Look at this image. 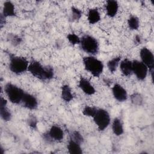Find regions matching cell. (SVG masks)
Instances as JSON below:
<instances>
[{"mask_svg": "<svg viewBox=\"0 0 154 154\" xmlns=\"http://www.w3.org/2000/svg\"><path fill=\"white\" fill-rule=\"evenodd\" d=\"M97 108L94 106H86L82 111V114L87 117H93L94 115L96 113V111L97 110Z\"/></svg>", "mask_w": 154, "mask_h": 154, "instance_id": "obj_25", "label": "cell"}, {"mask_svg": "<svg viewBox=\"0 0 154 154\" xmlns=\"http://www.w3.org/2000/svg\"><path fill=\"white\" fill-rule=\"evenodd\" d=\"M72 10V20H78L82 16V11L75 7L71 8Z\"/></svg>", "mask_w": 154, "mask_h": 154, "instance_id": "obj_27", "label": "cell"}, {"mask_svg": "<svg viewBox=\"0 0 154 154\" xmlns=\"http://www.w3.org/2000/svg\"><path fill=\"white\" fill-rule=\"evenodd\" d=\"M72 140H74L75 141L79 143L80 144L81 143H82L84 142V138L82 137V135H81V134L77 131H75L73 132H72V134L70 135V138Z\"/></svg>", "mask_w": 154, "mask_h": 154, "instance_id": "obj_26", "label": "cell"}, {"mask_svg": "<svg viewBox=\"0 0 154 154\" xmlns=\"http://www.w3.org/2000/svg\"><path fill=\"white\" fill-rule=\"evenodd\" d=\"M119 10V4L114 0H108L105 5L106 15L109 17H114L117 13Z\"/></svg>", "mask_w": 154, "mask_h": 154, "instance_id": "obj_14", "label": "cell"}, {"mask_svg": "<svg viewBox=\"0 0 154 154\" xmlns=\"http://www.w3.org/2000/svg\"><path fill=\"white\" fill-rule=\"evenodd\" d=\"M67 39L69 43L72 45L80 44L81 38H79L76 34L74 33H70L67 35Z\"/></svg>", "mask_w": 154, "mask_h": 154, "instance_id": "obj_24", "label": "cell"}, {"mask_svg": "<svg viewBox=\"0 0 154 154\" xmlns=\"http://www.w3.org/2000/svg\"><path fill=\"white\" fill-rule=\"evenodd\" d=\"M87 20L91 25H94L100 21V14L97 8H93L89 9L87 13Z\"/></svg>", "mask_w": 154, "mask_h": 154, "instance_id": "obj_16", "label": "cell"}, {"mask_svg": "<svg viewBox=\"0 0 154 154\" xmlns=\"http://www.w3.org/2000/svg\"><path fill=\"white\" fill-rule=\"evenodd\" d=\"M80 45L81 49L86 53L90 55H96L99 50L97 40L90 35H84L81 38Z\"/></svg>", "mask_w": 154, "mask_h": 154, "instance_id": "obj_5", "label": "cell"}, {"mask_svg": "<svg viewBox=\"0 0 154 154\" xmlns=\"http://www.w3.org/2000/svg\"><path fill=\"white\" fill-rule=\"evenodd\" d=\"M85 69L92 76L99 78L103 70V63L93 56L85 57L82 59Z\"/></svg>", "mask_w": 154, "mask_h": 154, "instance_id": "obj_2", "label": "cell"}, {"mask_svg": "<svg viewBox=\"0 0 154 154\" xmlns=\"http://www.w3.org/2000/svg\"><path fill=\"white\" fill-rule=\"evenodd\" d=\"M2 14L5 17H13L16 16V11L14 4L11 1H5L4 3Z\"/></svg>", "mask_w": 154, "mask_h": 154, "instance_id": "obj_18", "label": "cell"}, {"mask_svg": "<svg viewBox=\"0 0 154 154\" xmlns=\"http://www.w3.org/2000/svg\"><path fill=\"white\" fill-rule=\"evenodd\" d=\"M29 64L28 61L24 57L14 55L10 57L9 69L16 75H20L28 71Z\"/></svg>", "mask_w": 154, "mask_h": 154, "instance_id": "obj_3", "label": "cell"}, {"mask_svg": "<svg viewBox=\"0 0 154 154\" xmlns=\"http://www.w3.org/2000/svg\"><path fill=\"white\" fill-rule=\"evenodd\" d=\"M120 61H121V57L120 56L114 57L111 59L110 60H109L107 63V67L109 72H111L112 73H114L116 71L117 66L120 63Z\"/></svg>", "mask_w": 154, "mask_h": 154, "instance_id": "obj_21", "label": "cell"}, {"mask_svg": "<svg viewBox=\"0 0 154 154\" xmlns=\"http://www.w3.org/2000/svg\"><path fill=\"white\" fill-rule=\"evenodd\" d=\"M48 134L52 141H60L64 137L63 131L59 126L57 125H52L48 132Z\"/></svg>", "mask_w": 154, "mask_h": 154, "instance_id": "obj_12", "label": "cell"}, {"mask_svg": "<svg viewBox=\"0 0 154 154\" xmlns=\"http://www.w3.org/2000/svg\"><path fill=\"white\" fill-rule=\"evenodd\" d=\"M7 101L2 96L0 99V116L4 121H10L11 119V113L7 107Z\"/></svg>", "mask_w": 154, "mask_h": 154, "instance_id": "obj_13", "label": "cell"}, {"mask_svg": "<svg viewBox=\"0 0 154 154\" xmlns=\"http://www.w3.org/2000/svg\"><path fill=\"white\" fill-rule=\"evenodd\" d=\"M22 103L24 107L31 110L35 109L38 106V101L35 97L26 92L23 94Z\"/></svg>", "mask_w": 154, "mask_h": 154, "instance_id": "obj_10", "label": "cell"}, {"mask_svg": "<svg viewBox=\"0 0 154 154\" xmlns=\"http://www.w3.org/2000/svg\"><path fill=\"white\" fill-rule=\"evenodd\" d=\"M131 100L133 104L135 105H141L143 103V99L141 94L138 93H134L131 95Z\"/></svg>", "mask_w": 154, "mask_h": 154, "instance_id": "obj_23", "label": "cell"}, {"mask_svg": "<svg viewBox=\"0 0 154 154\" xmlns=\"http://www.w3.org/2000/svg\"><path fill=\"white\" fill-rule=\"evenodd\" d=\"M8 39L11 42V44L15 46L20 44L22 41V39L19 37L14 34H9L8 36Z\"/></svg>", "mask_w": 154, "mask_h": 154, "instance_id": "obj_28", "label": "cell"}, {"mask_svg": "<svg viewBox=\"0 0 154 154\" xmlns=\"http://www.w3.org/2000/svg\"><path fill=\"white\" fill-rule=\"evenodd\" d=\"M120 69L122 73L126 76L132 73V63L128 58H125L121 60L120 63Z\"/></svg>", "mask_w": 154, "mask_h": 154, "instance_id": "obj_15", "label": "cell"}, {"mask_svg": "<svg viewBox=\"0 0 154 154\" xmlns=\"http://www.w3.org/2000/svg\"><path fill=\"white\" fill-rule=\"evenodd\" d=\"M140 55L141 61L147 67L149 72L152 74V78H153L154 69V55L153 52L148 48L143 47L140 50Z\"/></svg>", "mask_w": 154, "mask_h": 154, "instance_id": "obj_7", "label": "cell"}, {"mask_svg": "<svg viewBox=\"0 0 154 154\" xmlns=\"http://www.w3.org/2000/svg\"><path fill=\"white\" fill-rule=\"evenodd\" d=\"M5 23V17L1 13V16H0V26L1 28L3 27V26Z\"/></svg>", "mask_w": 154, "mask_h": 154, "instance_id": "obj_30", "label": "cell"}, {"mask_svg": "<svg viewBox=\"0 0 154 154\" xmlns=\"http://www.w3.org/2000/svg\"><path fill=\"white\" fill-rule=\"evenodd\" d=\"M93 120L99 131H103L109 126L111 121L108 112L102 108H97L93 117Z\"/></svg>", "mask_w": 154, "mask_h": 154, "instance_id": "obj_6", "label": "cell"}, {"mask_svg": "<svg viewBox=\"0 0 154 154\" xmlns=\"http://www.w3.org/2000/svg\"><path fill=\"white\" fill-rule=\"evenodd\" d=\"M61 98L67 102L71 101L73 99V95L72 92V90L69 85L64 84L61 87Z\"/></svg>", "mask_w": 154, "mask_h": 154, "instance_id": "obj_20", "label": "cell"}, {"mask_svg": "<svg viewBox=\"0 0 154 154\" xmlns=\"http://www.w3.org/2000/svg\"><path fill=\"white\" fill-rule=\"evenodd\" d=\"M134 42L136 44H140L141 43V38L139 35H136L134 37Z\"/></svg>", "mask_w": 154, "mask_h": 154, "instance_id": "obj_31", "label": "cell"}, {"mask_svg": "<svg viewBox=\"0 0 154 154\" xmlns=\"http://www.w3.org/2000/svg\"><path fill=\"white\" fill-rule=\"evenodd\" d=\"M5 93L8 100L13 103L18 104L22 102L25 91L18 86L8 82L4 87Z\"/></svg>", "mask_w": 154, "mask_h": 154, "instance_id": "obj_4", "label": "cell"}, {"mask_svg": "<svg viewBox=\"0 0 154 154\" xmlns=\"http://www.w3.org/2000/svg\"><path fill=\"white\" fill-rule=\"evenodd\" d=\"M79 87L87 95H93L96 93V90L90 82L84 77H81L78 83Z\"/></svg>", "mask_w": 154, "mask_h": 154, "instance_id": "obj_11", "label": "cell"}, {"mask_svg": "<svg viewBox=\"0 0 154 154\" xmlns=\"http://www.w3.org/2000/svg\"><path fill=\"white\" fill-rule=\"evenodd\" d=\"M28 124L31 128H32L33 129L36 128H37V119L33 116H30L29 117L28 120Z\"/></svg>", "mask_w": 154, "mask_h": 154, "instance_id": "obj_29", "label": "cell"}, {"mask_svg": "<svg viewBox=\"0 0 154 154\" xmlns=\"http://www.w3.org/2000/svg\"><path fill=\"white\" fill-rule=\"evenodd\" d=\"M128 25L131 30H137L140 26V20L138 17L132 15L128 19Z\"/></svg>", "mask_w": 154, "mask_h": 154, "instance_id": "obj_22", "label": "cell"}, {"mask_svg": "<svg viewBox=\"0 0 154 154\" xmlns=\"http://www.w3.org/2000/svg\"><path fill=\"white\" fill-rule=\"evenodd\" d=\"M112 130L114 134L116 136H120L124 133V128L122 120L116 117L114 119L112 123Z\"/></svg>", "mask_w": 154, "mask_h": 154, "instance_id": "obj_19", "label": "cell"}, {"mask_svg": "<svg viewBox=\"0 0 154 154\" xmlns=\"http://www.w3.org/2000/svg\"><path fill=\"white\" fill-rule=\"evenodd\" d=\"M28 71L34 77L41 80H50L54 78V69L51 66H43L40 62L32 60L28 66Z\"/></svg>", "mask_w": 154, "mask_h": 154, "instance_id": "obj_1", "label": "cell"}, {"mask_svg": "<svg viewBox=\"0 0 154 154\" xmlns=\"http://www.w3.org/2000/svg\"><path fill=\"white\" fill-rule=\"evenodd\" d=\"M112 92L114 97L119 102H125L128 99L126 90L119 84H116L112 88Z\"/></svg>", "mask_w": 154, "mask_h": 154, "instance_id": "obj_9", "label": "cell"}, {"mask_svg": "<svg viewBox=\"0 0 154 154\" xmlns=\"http://www.w3.org/2000/svg\"><path fill=\"white\" fill-rule=\"evenodd\" d=\"M132 73L135 74L138 80H144L146 78L149 71L147 67L141 61L134 60L132 61Z\"/></svg>", "mask_w": 154, "mask_h": 154, "instance_id": "obj_8", "label": "cell"}, {"mask_svg": "<svg viewBox=\"0 0 154 154\" xmlns=\"http://www.w3.org/2000/svg\"><path fill=\"white\" fill-rule=\"evenodd\" d=\"M67 148L68 152L70 154H81L82 153V150L81 147V144L74 140L70 138L68 141Z\"/></svg>", "mask_w": 154, "mask_h": 154, "instance_id": "obj_17", "label": "cell"}]
</instances>
